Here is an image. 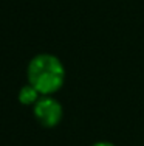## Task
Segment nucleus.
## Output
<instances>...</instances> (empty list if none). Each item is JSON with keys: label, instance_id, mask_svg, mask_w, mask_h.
<instances>
[{"label": "nucleus", "instance_id": "obj_1", "mask_svg": "<svg viewBox=\"0 0 144 146\" xmlns=\"http://www.w3.org/2000/svg\"><path fill=\"white\" fill-rule=\"evenodd\" d=\"M28 84L40 95H53L65 82V67L57 56L50 53L36 54L26 68Z\"/></svg>", "mask_w": 144, "mask_h": 146}, {"label": "nucleus", "instance_id": "obj_2", "mask_svg": "<svg viewBox=\"0 0 144 146\" xmlns=\"http://www.w3.org/2000/svg\"><path fill=\"white\" fill-rule=\"evenodd\" d=\"M33 113L40 126L56 127L62 121L64 109H62V104L51 95H42L37 100V103L34 104Z\"/></svg>", "mask_w": 144, "mask_h": 146}, {"label": "nucleus", "instance_id": "obj_3", "mask_svg": "<svg viewBox=\"0 0 144 146\" xmlns=\"http://www.w3.org/2000/svg\"><path fill=\"white\" fill-rule=\"evenodd\" d=\"M40 96L42 95H40L31 84L23 86V87L19 90V101L22 104H25V106H34Z\"/></svg>", "mask_w": 144, "mask_h": 146}, {"label": "nucleus", "instance_id": "obj_4", "mask_svg": "<svg viewBox=\"0 0 144 146\" xmlns=\"http://www.w3.org/2000/svg\"><path fill=\"white\" fill-rule=\"evenodd\" d=\"M91 146H115V145L110 143V141H96V143H93Z\"/></svg>", "mask_w": 144, "mask_h": 146}]
</instances>
